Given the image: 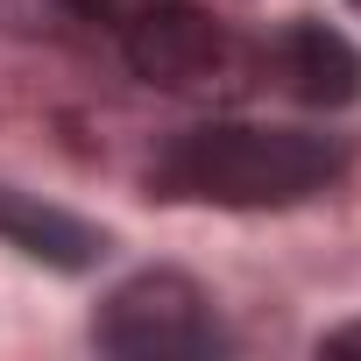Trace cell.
I'll use <instances>...</instances> for the list:
<instances>
[{
	"label": "cell",
	"instance_id": "1",
	"mask_svg": "<svg viewBox=\"0 0 361 361\" xmlns=\"http://www.w3.org/2000/svg\"><path fill=\"white\" fill-rule=\"evenodd\" d=\"M340 149L305 128H255V121H206L192 135H177L156 156V185L170 199H199V206H298L333 185Z\"/></svg>",
	"mask_w": 361,
	"mask_h": 361
},
{
	"label": "cell",
	"instance_id": "2",
	"mask_svg": "<svg viewBox=\"0 0 361 361\" xmlns=\"http://www.w3.org/2000/svg\"><path fill=\"white\" fill-rule=\"evenodd\" d=\"M92 340L106 354H121V361H199V354L227 347L213 298L185 269H142V276H128L99 305Z\"/></svg>",
	"mask_w": 361,
	"mask_h": 361
},
{
	"label": "cell",
	"instance_id": "3",
	"mask_svg": "<svg viewBox=\"0 0 361 361\" xmlns=\"http://www.w3.org/2000/svg\"><path fill=\"white\" fill-rule=\"evenodd\" d=\"M121 36H128V64H135V78H142V85H163V92H213V85H227L234 64H241L234 36H227L213 15L185 8V0H163V8H149V15L128 22Z\"/></svg>",
	"mask_w": 361,
	"mask_h": 361
},
{
	"label": "cell",
	"instance_id": "4",
	"mask_svg": "<svg viewBox=\"0 0 361 361\" xmlns=\"http://www.w3.org/2000/svg\"><path fill=\"white\" fill-rule=\"evenodd\" d=\"M262 78H276L305 106H347L361 92V57L340 29L326 22H290L262 43Z\"/></svg>",
	"mask_w": 361,
	"mask_h": 361
},
{
	"label": "cell",
	"instance_id": "5",
	"mask_svg": "<svg viewBox=\"0 0 361 361\" xmlns=\"http://www.w3.org/2000/svg\"><path fill=\"white\" fill-rule=\"evenodd\" d=\"M0 241L8 248H22V255H36V262H50V269H85V262H99V227H85L78 213H64V206H43V199H22V192H0Z\"/></svg>",
	"mask_w": 361,
	"mask_h": 361
},
{
	"label": "cell",
	"instance_id": "6",
	"mask_svg": "<svg viewBox=\"0 0 361 361\" xmlns=\"http://www.w3.org/2000/svg\"><path fill=\"white\" fill-rule=\"evenodd\" d=\"M71 15H85V22H106V29H128V22H142L149 8H163V0H64Z\"/></svg>",
	"mask_w": 361,
	"mask_h": 361
},
{
	"label": "cell",
	"instance_id": "7",
	"mask_svg": "<svg viewBox=\"0 0 361 361\" xmlns=\"http://www.w3.org/2000/svg\"><path fill=\"white\" fill-rule=\"evenodd\" d=\"M319 354H361V326H340V333H326V340H319Z\"/></svg>",
	"mask_w": 361,
	"mask_h": 361
},
{
	"label": "cell",
	"instance_id": "8",
	"mask_svg": "<svg viewBox=\"0 0 361 361\" xmlns=\"http://www.w3.org/2000/svg\"><path fill=\"white\" fill-rule=\"evenodd\" d=\"M354 8H361V0H354Z\"/></svg>",
	"mask_w": 361,
	"mask_h": 361
}]
</instances>
